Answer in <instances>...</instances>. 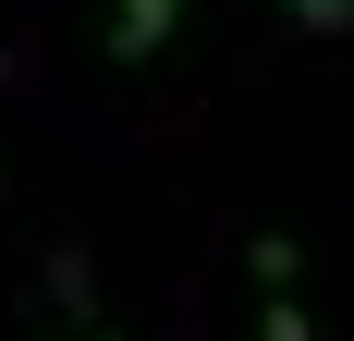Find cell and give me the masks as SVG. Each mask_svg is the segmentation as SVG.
Instances as JSON below:
<instances>
[{"label":"cell","instance_id":"6da1fadb","mask_svg":"<svg viewBox=\"0 0 354 341\" xmlns=\"http://www.w3.org/2000/svg\"><path fill=\"white\" fill-rule=\"evenodd\" d=\"M183 12H196V0H110V25H98V49H110V61H159Z\"/></svg>","mask_w":354,"mask_h":341},{"label":"cell","instance_id":"7a4b0ae2","mask_svg":"<svg viewBox=\"0 0 354 341\" xmlns=\"http://www.w3.org/2000/svg\"><path fill=\"white\" fill-rule=\"evenodd\" d=\"M49 293H62V317H73V341H122V317L98 305V280H86V256H49Z\"/></svg>","mask_w":354,"mask_h":341},{"label":"cell","instance_id":"3957f363","mask_svg":"<svg viewBox=\"0 0 354 341\" xmlns=\"http://www.w3.org/2000/svg\"><path fill=\"white\" fill-rule=\"evenodd\" d=\"M293 37H354V0H281Z\"/></svg>","mask_w":354,"mask_h":341},{"label":"cell","instance_id":"277c9868","mask_svg":"<svg viewBox=\"0 0 354 341\" xmlns=\"http://www.w3.org/2000/svg\"><path fill=\"white\" fill-rule=\"evenodd\" d=\"M257 341H318V317L293 305V293H269V305H257Z\"/></svg>","mask_w":354,"mask_h":341},{"label":"cell","instance_id":"5b68a950","mask_svg":"<svg viewBox=\"0 0 354 341\" xmlns=\"http://www.w3.org/2000/svg\"><path fill=\"white\" fill-rule=\"evenodd\" d=\"M37 341H49V329H37Z\"/></svg>","mask_w":354,"mask_h":341}]
</instances>
